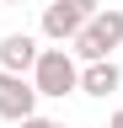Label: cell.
<instances>
[{"label": "cell", "instance_id": "9", "mask_svg": "<svg viewBox=\"0 0 123 128\" xmlns=\"http://www.w3.org/2000/svg\"><path fill=\"white\" fill-rule=\"evenodd\" d=\"M0 6H22V0H0Z\"/></svg>", "mask_w": 123, "mask_h": 128}, {"label": "cell", "instance_id": "5", "mask_svg": "<svg viewBox=\"0 0 123 128\" xmlns=\"http://www.w3.org/2000/svg\"><path fill=\"white\" fill-rule=\"evenodd\" d=\"M38 38L32 32H6L0 38V70L6 75H32V64H38Z\"/></svg>", "mask_w": 123, "mask_h": 128}, {"label": "cell", "instance_id": "7", "mask_svg": "<svg viewBox=\"0 0 123 128\" xmlns=\"http://www.w3.org/2000/svg\"><path fill=\"white\" fill-rule=\"evenodd\" d=\"M16 128H64L59 118H27V123H16Z\"/></svg>", "mask_w": 123, "mask_h": 128}, {"label": "cell", "instance_id": "4", "mask_svg": "<svg viewBox=\"0 0 123 128\" xmlns=\"http://www.w3.org/2000/svg\"><path fill=\"white\" fill-rule=\"evenodd\" d=\"M0 118H6V123L38 118V91H32L27 75H6V70H0Z\"/></svg>", "mask_w": 123, "mask_h": 128}, {"label": "cell", "instance_id": "3", "mask_svg": "<svg viewBox=\"0 0 123 128\" xmlns=\"http://www.w3.org/2000/svg\"><path fill=\"white\" fill-rule=\"evenodd\" d=\"M27 80H32L38 96H70V91H80V64H75L70 48H43Z\"/></svg>", "mask_w": 123, "mask_h": 128}, {"label": "cell", "instance_id": "1", "mask_svg": "<svg viewBox=\"0 0 123 128\" xmlns=\"http://www.w3.org/2000/svg\"><path fill=\"white\" fill-rule=\"evenodd\" d=\"M118 48H123V11H118V6H107V11L91 16V27L70 43V54H75V59H86V64H102V59H112Z\"/></svg>", "mask_w": 123, "mask_h": 128}, {"label": "cell", "instance_id": "6", "mask_svg": "<svg viewBox=\"0 0 123 128\" xmlns=\"http://www.w3.org/2000/svg\"><path fill=\"white\" fill-rule=\"evenodd\" d=\"M118 86H123L118 59H102V64H86V70H80V91L86 96H112Z\"/></svg>", "mask_w": 123, "mask_h": 128}, {"label": "cell", "instance_id": "2", "mask_svg": "<svg viewBox=\"0 0 123 128\" xmlns=\"http://www.w3.org/2000/svg\"><path fill=\"white\" fill-rule=\"evenodd\" d=\"M96 11H102L96 0H48L38 27H43V38H48L54 48H64V43H75V38L91 27V16H96Z\"/></svg>", "mask_w": 123, "mask_h": 128}, {"label": "cell", "instance_id": "8", "mask_svg": "<svg viewBox=\"0 0 123 128\" xmlns=\"http://www.w3.org/2000/svg\"><path fill=\"white\" fill-rule=\"evenodd\" d=\"M107 128H123V112H112V118H107Z\"/></svg>", "mask_w": 123, "mask_h": 128}]
</instances>
